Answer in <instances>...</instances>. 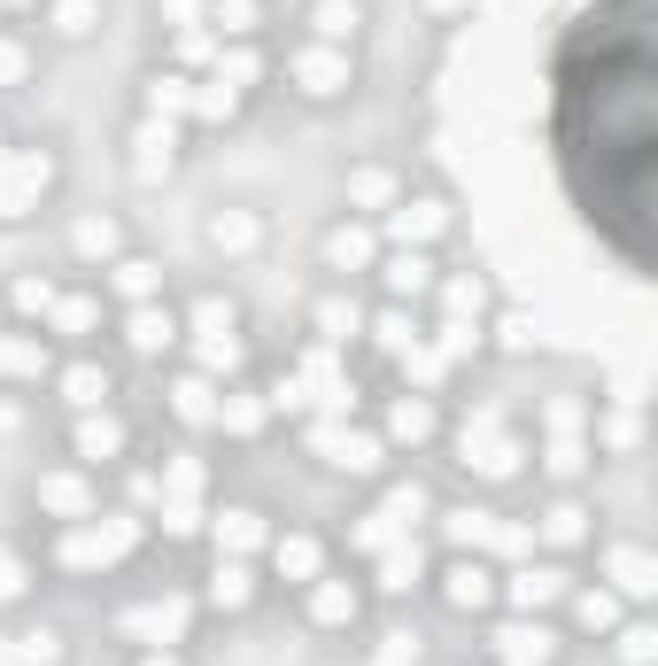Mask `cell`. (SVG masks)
<instances>
[{
	"label": "cell",
	"mask_w": 658,
	"mask_h": 666,
	"mask_svg": "<svg viewBox=\"0 0 658 666\" xmlns=\"http://www.w3.org/2000/svg\"><path fill=\"white\" fill-rule=\"evenodd\" d=\"M62 395H70L78 411H94V403L109 395V372H101V364H70V372H62Z\"/></svg>",
	"instance_id": "cell-9"
},
{
	"label": "cell",
	"mask_w": 658,
	"mask_h": 666,
	"mask_svg": "<svg viewBox=\"0 0 658 666\" xmlns=\"http://www.w3.org/2000/svg\"><path fill=\"white\" fill-rule=\"evenodd\" d=\"M442 225H450V209H442L434 194H419V202H403V209H395V241H434Z\"/></svg>",
	"instance_id": "cell-4"
},
{
	"label": "cell",
	"mask_w": 658,
	"mask_h": 666,
	"mask_svg": "<svg viewBox=\"0 0 658 666\" xmlns=\"http://www.w3.org/2000/svg\"><path fill=\"white\" fill-rule=\"evenodd\" d=\"M272 558H279V574H287V581H318V542H311V535H287Z\"/></svg>",
	"instance_id": "cell-10"
},
{
	"label": "cell",
	"mask_w": 658,
	"mask_h": 666,
	"mask_svg": "<svg viewBox=\"0 0 658 666\" xmlns=\"http://www.w3.org/2000/svg\"><path fill=\"white\" fill-rule=\"evenodd\" d=\"M178 411H186V419H209V411H217V403H209V380H178Z\"/></svg>",
	"instance_id": "cell-27"
},
{
	"label": "cell",
	"mask_w": 658,
	"mask_h": 666,
	"mask_svg": "<svg viewBox=\"0 0 658 666\" xmlns=\"http://www.w3.org/2000/svg\"><path fill=\"white\" fill-rule=\"evenodd\" d=\"M209 241H217L225 256H248V248L264 241V225H256L248 209H217V217H209Z\"/></svg>",
	"instance_id": "cell-5"
},
{
	"label": "cell",
	"mask_w": 658,
	"mask_h": 666,
	"mask_svg": "<svg viewBox=\"0 0 658 666\" xmlns=\"http://www.w3.org/2000/svg\"><path fill=\"white\" fill-rule=\"evenodd\" d=\"M148 666H170V659H148Z\"/></svg>",
	"instance_id": "cell-37"
},
{
	"label": "cell",
	"mask_w": 658,
	"mask_h": 666,
	"mask_svg": "<svg viewBox=\"0 0 658 666\" xmlns=\"http://www.w3.org/2000/svg\"><path fill=\"white\" fill-rule=\"evenodd\" d=\"M217 419L240 427V434H256V427H264V403H256V395H233V403H217Z\"/></svg>",
	"instance_id": "cell-23"
},
{
	"label": "cell",
	"mask_w": 658,
	"mask_h": 666,
	"mask_svg": "<svg viewBox=\"0 0 658 666\" xmlns=\"http://www.w3.org/2000/svg\"><path fill=\"white\" fill-rule=\"evenodd\" d=\"M612 574H620V589H628V597H644V589H651V566H644V550H620V558H612Z\"/></svg>",
	"instance_id": "cell-24"
},
{
	"label": "cell",
	"mask_w": 658,
	"mask_h": 666,
	"mask_svg": "<svg viewBox=\"0 0 658 666\" xmlns=\"http://www.w3.org/2000/svg\"><path fill=\"white\" fill-rule=\"evenodd\" d=\"M311 613H318L326 628H341V620H356V589H348V581H318V597H311Z\"/></svg>",
	"instance_id": "cell-12"
},
{
	"label": "cell",
	"mask_w": 658,
	"mask_h": 666,
	"mask_svg": "<svg viewBox=\"0 0 658 666\" xmlns=\"http://www.w3.org/2000/svg\"><path fill=\"white\" fill-rule=\"evenodd\" d=\"M217 542H225V550H256V542H264V519H256V511H240V503H233V511H225V519H217Z\"/></svg>",
	"instance_id": "cell-13"
},
{
	"label": "cell",
	"mask_w": 658,
	"mask_h": 666,
	"mask_svg": "<svg viewBox=\"0 0 658 666\" xmlns=\"http://www.w3.org/2000/svg\"><path fill=\"white\" fill-rule=\"evenodd\" d=\"M78 248H86V256H109V248H117V217H86V225H78Z\"/></svg>",
	"instance_id": "cell-22"
},
{
	"label": "cell",
	"mask_w": 658,
	"mask_h": 666,
	"mask_svg": "<svg viewBox=\"0 0 658 666\" xmlns=\"http://www.w3.org/2000/svg\"><path fill=\"white\" fill-rule=\"evenodd\" d=\"M170 311H156V303H140V311H132V341H140V349H170Z\"/></svg>",
	"instance_id": "cell-14"
},
{
	"label": "cell",
	"mask_w": 658,
	"mask_h": 666,
	"mask_svg": "<svg viewBox=\"0 0 658 666\" xmlns=\"http://www.w3.org/2000/svg\"><path fill=\"white\" fill-rule=\"evenodd\" d=\"M511 597H519V605H542V597H558V574H519Z\"/></svg>",
	"instance_id": "cell-30"
},
{
	"label": "cell",
	"mask_w": 658,
	"mask_h": 666,
	"mask_svg": "<svg viewBox=\"0 0 658 666\" xmlns=\"http://www.w3.org/2000/svg\"><path fill=\"white\" fill-rule=\"evenodd\" d=\"M16 589H23V566H16V558L0 550V597H16Z\"/></svg>",
	"instance_id": "cell-36"
},
{
	"label": "cell",
	"mask_w": 658,
	"mask_h": 666,
	"mask_svg": "<svg viewBox=\"0 0 658 666\" xmlns=\"http://www.w3.org/2000/svg\"><path fill=\"white\" fill-rule=\"evenodd\" d=\"M39 503H55V511H86V481H47Z\"/></svg>",
	"instance_id": "cell-26"
},
{
	"label": "cell",
	"mask_w": 658,
	"mask_h": 666,
	"mask_svg": "<svg viewBox=\"0 0 658 666\" xmlns=\"http://www.w3.org/2000/svg\"><path fill=\"white\" fill-rule=\"evenodd\" d=\"M117 450H125V427H117V419H86V427H78V458L109 466Z\"/></svg>",
	"instance_id": "cell-8"
},
{
	"label": "cell",
	"mask_w": 658,
	"mask_h": 666,
	"mask_svg": "<svg viewBox=\"0 0 658 666\" xmlns=\"http://www.w3.org/2000/svg\"><path fill=\"white\" fill-rule=\"evenodd\" d=\"M178 620H186L178 605H148V613H132L125 628H132V636H178Z\"/></svg>",
	"instance_id": "cell-18"
},
{
	"label": "cell",
	"mask_w": 658,
	"mask_h": 666,
	"mask_svg": "<svg viewBox=\"0 0 658 666\" xmlns=\"http://www.w3.org/2000/svg\"><path fill=\"white\" fill-rule=\"evenodd\" d=\"M16 303H23V311H47V303H55V287H47V280H23V287H16Z\"/></svg>",
	"instance_id": "cell-35"
},
{
	"label": "cell",
	"mask_w": 658,
	"mask_h": 666,
	"mask_svg": "<svg viewBox=\"0 0 658 666\" xmlns=\"http://www.w3.org/2000/svg\"><path fill=\"white\" fill-rule=\"evenodd\" d=\"M248 31H256V8L248 0H225L217 8V39H248Z\"/></svg>",
	"instance_id": "cell-25"
},
{
	"label": "cell",
	"mask_w": 658,
	"mask_h": 666,
	"mask_svg": "<svg viewBox=\"0 0 658 666\" xmlns=\"http://www.w3.org/2000/svg\"><path fill=\"white\" fill-rule=\"evenodd\" d=\"M55 23H62L70 39H86V31H94V0H62V8H55Z\"/></svg>",
	"instance_id": "cell-31"
},
{
	"label": "cell",
	"mask_w": 658,
	"mask_h": 666,
	"mask_svg": "<svg viewBox=\"0 0 658 666\" xmlns=\"http://www.w3.org/2000/svg\"><path fill=\"white\" fill-rule=\"evenodd\" d=\"M23 70H31V55H23V47H16V39H0V86H16V78H23Z\"/></svg>",
	"instance_id": "cell-33"
},
{
	"label": "cell",
	"mask_w": 658,
	"mask_h": 666,
	"mask_svg": "<svg viewBox=\"0 0 658 666\" xmlns=\"http://www.w3.org/2000/svg\"><path fill=\"white\" fill-rule=\"evenodd\" d=\"M209 597H217V605H233V613H240V605H248V574H240V566H225V574H217V589H209Z\"/></svg>",
	"instance_id": "cell-29"
},
{
	"label": "cell",
	"mask_w": 658,
	"mask_h": 666,
	"mask_svg": "<svg viewBox=\"0 0 658 666\" xmlns=\"http://www.w3.org/2000/svg\"><path fill=\"white\" fill-rule=\"evenodd\" d=\"M380 574H387V589H411V581H419V550H387Z\"/></svg>",
	"instance_id": "cell-28"
},
{
	"label": "cell",
	"mask_w": 658,
	"mask_h": 666,
	"mask_svg": "<svg viewBox=\"0 0 658 666\" xmlns=\"http://www.w3.org/2000/svg\"><path fill=\"white\" fill-rule=\"evenodd\" d=\"M387 427H395V442H419V434H434V411H426V403H395Z\"/></svg>",
	"instance_id": "cell-20"
},
{
	"label": "cell",
	"mask_w": 658,
	"mask_h": 666,
	"mask_svg": "<svg viewBox=\"0 0 658 666\" xmlns=\"http://www.w3.org/2000/svg\"><path fill=\"white\" fill-rule=\"evenodd\" d=\"M170 148H178V140H170V125H148V133H140V178L170 170Z\"/></svg>",
	"instance_id": "cell-16"
},
{
	"label": "cell",
	"mask_w": 658,
	"mask_h": 666,
	"mask_svg": "<svg viewBox=\"0 0 658 666\" xmlns=\"http://www.w3.org/2000/svg\"><path fill=\"white\" fill-rule=\"evenodd\" d=\"M117 287H125L132 303H148V295H156V264H140V256H125V264H117Z\"/></svg>",
	"instance_id": "cell-19"
},
{
	"label": "cell",
	"mask_w": 658,
	"mask_h": 666,
	"mask_svg": "<svg viewBox=\"0 0 658 666\" xmlns=\"http://www.w3.org/2000/svg\"><path fill=\"white\" fill-rule=\"evenodd\" d=\"M132 542H140V527H132V519H109V527H78V535L62 542V558H70V566H117Z\"/></svg>",
	"instance_id": "cell-1"
},
{
	"label": "cell",
	"mask_w": 658,
	"mask_h": 666,
	"mask_svg": "<svg viewBox=\"0 0 658 666\" xmlns=\"http://www.w3.org/2000/svg\"><path fill=\"white\" fill-rule=\"evenodd\" d=\"M311 23H318V39H326V47H341V39H356L364 8H356V0H318V8H311Z\"/></svg>",
	"instance_id": "cell-7"
},
{
	"label": "cell",
	"mask_w": 658,
	"mask_h": 666,
	"mask_svg": "<svg viewBox=\"0 0 658 666\" xmlns=\"http://www.w3.org/2000/svg\"><path fill=\"white\" fill-rule=\"evenodd\" d=\"M186 101H194V94H186V78H156V94H148V109H156V117H186Z\"/></svg>",
	"instance_id": "cell-21"
},
{
	"label": "cell",
	"mask_w": 658,
	"mask_h": 666,
	"mask_svg": "<svg viewBox=\"0 0 658 666\" xmlns=\"http://www.w3.org/2000/svg\"><path fill=\"white\" fill-rule=\"evenodd\" d=\"M47 178H55L47 156H16V164L0 170V217H23V209L47 194Z\"/></svg>",
	"instance_id": "cell-2"
},
{
	"label": "cell",
	"mask_w": 658,
	"mask_h": 666,
	"mask_svg": "<svg viewBox=\"0 0 658 666\" xmlns=\"http://www.w3.org/2000/svg\"><path fill=\"white\" fill-rule=\"evenodd\" d=\"M55 326H62V333H86V326H94V303H86V295H70V303H62V319H55Z\"/></svg>",
	"instance_id": "cell-34"
},
{
	"label": "cell",
	"mask_w": 658,
	"mask_h": 666,
	"mask_svg": "<svg viewBox=\"0 0 658 666\" xmlns=\"http://www.w3.org/2000/svg\"><path fill=\"white\" fill-rule=\"evenodd\" d=\"M442 581H450V605H489V566H473V558H458V566L442 574Z\"/></svg>",
	"instance_id": "cell-11"
},
{
	"label": "cell",
	"mask_w": 658,
	"mask_h": 666,
	"mask_svg": "<svg viewBox=\"0 0 658 666\" xmlns=\"http://www.w3.org/2000/svg\"><path fill=\"white\" fill-rule=\"evenodd\" d=\"M426 280H434L426 256H395V264H387V287H395V295H426Z\"/></svg>",
	"instance_id": "cell-15"
},
{
	"label": "cell",
	"mask_w": 658,
	"mask_h": 666,
	"mask_svg": "<svg viewBox=\"0 0 658 666\" xmlns=\"http://www.w3.org/2000/svg\"><path fill=\"white\" fill-rule=\"evenodd\" d=\"M295 78H303V94H318V101H326V94L348 86V55H341V47H311V55L295 62Z\"/></svg>",
	"instance_id": "cell-3"
},
{
	"label": "cell",
	"mask_w": 658,
	"mask_h": 666,
	"mask_svg": "<svg viewBox=\"0 0 658 666\" xmlns=\"http://www.w3.org/2000/svg\"><path fill=\"white\" fill-rule=\"evenodd\" d=\"M348 202H364V209L372 202H395V170H356L348 178Z\"/></svg>",
	"instance_id": "cell-17"
},
{
	"label": "cell",
	"mask_w": 658,
	"mask_h": 666,
	"mask_svg": "<svg viewBox=\"0 0 658 666\" xmlns=\"http://www.w3.org/2000/svg\"><path fill=\"white\" fill-rule=\"evenodd\" d=\"M326 264H333V272L372 264V233H364V225H333V233H326Z\"/></svg>",
	"instance_id": "cell-6"
},
{
	"label": "cell",
	"mask_w": 658,
	"mask_h": 666,
	"mask_svg": "<svg viewBox=\"0 0 658 666\" xmlns=\"http://www.w3.org/2000/svg\"><path fill=\"white\" fill-rule=\"evenodd\" d=\"M318 326H326V341H348V333H356V303H326Z\"/></svg>",
	"instance_id": "cell-32"
}]
</instances>
